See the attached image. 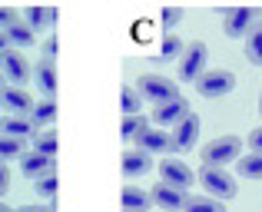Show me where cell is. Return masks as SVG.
Wrapping results in <instances>:
<instances>
[{
  "mask_svg": "<svg viewBox=\"0 0 262 212\" xmlns=\"http://www.w3.org/2000/svg\"><path fill=\"white\" fill-rule=\"evenodd\" d=\"M20 169H24V176H33V179H43V176H53V159L50 156H40V153H27L24 159H20Z\"/></svg>",
  "mask_w": 262,
  "mask_h": 212,
  "instance_id": "ac0fdd59",
  "label": "cell"
},
{
  "mask_svg": "<svg viewBox=\"0 0 262 212\" xmlns=\"http://www.w3.org/2000/svg\"><path fill=\"white\" fill-rule=\"evenodd\" d=\"M183 212H226V206L219 199H212V196H189Z\"/></svg>",
  "mask_w": 262,
  "mask_h": 212,
  "instance_id": "4316f807",
  "label": "cell"
},
{
  "mask_svg": "<svg viewBox=\"0 0 262 212\" xmlns=\"http://www.w3.org/2000/svg\"><path fill=\"white\" fill-rule=\"evenodd\" d=\"M149 196H153V206H160V209H166V212H183L186 209V199H189V193H179V189L166 186V182H160Z\"/></svg>",
  "mask_w": 262,
  "mask_h": 212,
  "instance_id": "5bb4252c",
  "label": "cell"
},
{
  "mask_svg": "<svg viewBox=\"0 0 262 212\" xmlns=\"http://www.w3.org/2000/svg\"><path fill=\"white\" fill-rule=\"evenodd\" d=\"M120 209L123 212H149L153 209V196L146 193V189H140V186H123V193H120Z\"/></svg>",
  "mask_w": 262,
  "mask_h": 212,
  "instance_id": "9a60e30c",
  "label": "cell"
},
{
  "mask_svg": "<svg viewBox=\"0 0 262 212\" xmlns=\"http://www.w3.org/2000/svg\"><path fill=\"white\" fill-rule=\"evenodd\" d=\"M10 193V166L7 162H0V196Z\"/></svg>",
  "mask_w": 262,
  "mask_h": 212,
  "instance_id": "d6a6232c",
  "label": "cell"
},
{
  "mask_svg": "<svg viewBox=\"0 0 262 212\" xmlns=\"http://www.w3.org/2000/svg\"><path fill=\"white\" fill-rule=\"evenodd\" d=\"M246 57L252 66H262V20L252 27V33L246 37Z\"/></svg>",
  "mask_w": 262,
  "mask_h": 212,
  "instance_id": "484cf974",
  "label": "cell"
},
{
  "mask_svg": "<svg viewBox=\"0 0 262 212\" xmlns=\"http://www.w3.org/2000/svg\"><path fill=\"white\" fill-rule=\"evenodd\" d=\"M259 23V13L256 10H249V7H236V10H226L223 13V30H226V37H249L252 33V27Z\"/></svg>",
  "mask_w": 262,
  "mask_h": 212,
  "instance_id": "8992f818",
  "label": "cell"
},
{
  "mask_svg": "<svg viewBox=\"0 0 262 212\" xmlns=\"http://www.w3.org/2000/svg\"><path fill=\"white\" fill-rule=\"evenodd\" d=\"M196 90H199V97H206V100L229 97V93L236 90V73H229V70H206L203 77L196 80Z\"/></svg>",
  "mask_w": 262,
  "mask_h": 212,
  "instance_id": "277c9868",
  "label": "cell"
},
{
  "mask_svg": "<svg viewBox=\"0 0 262 212\" xmlns=\"http://www.w3.org/2000/svg\"><path fill=\"white\" fill-rule=\"evenodd\" d=\"M27 149L24 139H10V136H0V162H10V159H24Z\"/></svg>",
  "mask_w": 262,
  "mask_h": 212,
  "instance_id": "83f0119b",
  "label": "cell"
},
{
  "mask_svg": "<svg viewBox=\"0 0 262 212\" xmlns=\"http://www.w3.org/2000/svg\"><path fill=\"white\" fill-rule=\"evenodd\" d=\"M0 73L10 80V86H20V90H24V83L30 80V66H27V60H24V50H7L4 57H0Z\"/></svg>",
  "mask_w": 262,
  "mask_h": 212,
  "instance_id": "9c48e42d",
  "label": "cell"
},
{
  "mask_svg": "<svg viewBox=\"0 0 262 212\" xmlns=\"http://www.w3.org/2000/svg\"><path fill=\"white\" fill-rule=\"evenodd\" d=\"M43 57H47V60L57 57V37H53V33H50V40H47V46H43Z\"/></svg>",
  "mask_w": 262,
  "mask_h": 212,
  "instance_id": "e575fe53",
  "label": "cell"
},
{
  "mask_svg": "<svg viewBox=\"0 0 262 212\" xmlns=\"http://www.w3.org/2000/svg\"><path fill=\"white\" fill-rule=\"evenodd\" d=\"M160 182L179 189V193H189L192 182H196V173H192L183 159H163L160 162Z\"/></svg>",
  "mask_w": 262,
  "mask_h": 212,
  "instance_id": "52a82bcc",
  "label": "cell"
},
{
  "mask_svg": "<svg viewBox=\"0 0 262 212\" xmlns=\"http://www.w3.org/2000/svg\"><path fill=\"white\" fill-rule=\"evenodd\" d=\"M179 20H183V10H179V7H166V10H163V27H166V33L173 30Z\"/></svg>",
  "mask_w": 262,
  "mask_h": 212,
  "instance_id": "4dcf8cb0",
  "label": "cell"
},
{
  "mask_svg": "<svg viewBox=\"0 0 262 212\" xmlns=\"http://www.w3.org/2000/svg\"><path fill=\"white\" fill-rule=\"evenodd\" d=\"M120 162H123V176H126V179H136V176L153 169V156L143 153V149H126Z\"/></svg>",
  "mask_w": 262,
  "mask_h": 212,
  "instance_id": "e0dca14e",
  "label": "cell"
},
{
  "mask_svg": "<svg viewBox=\"0 0 262 212\" xmlns=\"http://www.w3.org/2000/svg\"><path fill=\"white\" fill-rule=\"evenodd\" d=\"M4 33H7V40H10V46H13V50H27V46L33 43V30L24 23V17H20L13 27H7Z\"/></svg>",
  "mask_w": 262,
  "mask_h": 212,
  "instance_id": "7402d4cb",
  "label": "cell"
},
{
  "mask_svg": "<svg viewBox=\"0 0 262 212\" xmlns=\"http://www.w3.org/2000/svg\"><path fill=\"white\" fill-rule=\"evenodd\" d=\"M183 50H186V43H183V40H179L176 33H166V37H163L160 53H156V57H149V60H156V63H169V60L183 57Z\"/></svg>",
  "mask_w": 262,
  "mask_h": 212,
  "instance_id": "603a6c76",
  "label": "cell"
},
{
  "mask_svg": "<svg viewBox=\"0 0 262 212\" xmlns=\"http://www.w3.org/2000/svg\"><path fill=\"white\" fill-rule=\"evenodd\" d=\"M236 173H239V176H246V179H262V153L239 156V162H236Z\"/></svg>",
  "mask_w": 262,
  "mask_h": 212,
  "instance_id": "d4e9b609",
  "label": "cell"
},
{
  "mask_svg": "<svg viewBox=\"0 0 262 212\" xmlns=\"http://www.w3.org/2000/svg\"><path fill=\"white\" fill-rule=\"evenodd\" d=\"M206 43L203 40H192V43H186L183 57H179V80L183 83H196L199 77L206 73Z\"/></svg>",
  "mask_w": 262,
  "mask_h": 212,
  "instance_id": "5b68a950",
  "label": "cell"
},
{
  "mask_svg": "<svg viewBox=\"0 0 262 212\" xmlns=\"http://www.w3.org/2000/svg\"><path fill=\"white\" fill-rule=\"evenodd\" d=\"M189 113H192L189 103H186V100L179 97V100H173V103L156 106V109H153V123H156L160 129H166V126H173V129H176V126H179V123H183Z\"/></svg>",
  "mask_w": 262,
  "mask_h": 212,
  "instance_id": "30bf717a",
  "label": "cell"
},
{
  "mask_svg": "<svg viewBox=\"0 0 262 212\" xmlns=\"http://www.w3.org/2000/svg\"><path fill=\"white\" fill-rule=\"evenodd\" d=\"M30 120L37 123V126H47V129H50V126H53V120H57V103H53V100H40Z\"/></svg>",
  "mask_w": 262,
  "mask_h": 212,
  "instance_id": "f1b7e54d",
  "label": "cell"
},
{
  "mask_svg": "<svg viewBox=\"0 0 262 212\" xmlns=\"http://www.w3.org/2000/svg\"><path fill=\"white\" fill-rule=\"evenodd\" d=\"M17 212H53V202L50 206H20Z\"/></svg>",
  "mask_w": 262,
  "mask_h": 212,
  "instance_id": "d590c367",
  "label": "cell"
},
{
  "mask_svg": "<svg viewBox=\"0 0 262 212\" xmlns=\"http://www.w3.org/2000/svg\"><path fill=\"white\" fill-rule=\"evenodd\" d=\"M259 113H262V93H259Z\"/></svg>",
  "mask_w": 262,
  "mask_h": 212,
  "instance_id": "f35d334b",
  "label": "cell"
},
{
  "mask_svg": "<svg viewBox=\"0 0 262 212\" xmlns=\"http://www.w3.org/2000/svg\"><path fill=\"white\" fill-rule=\"evenodd\" d=\"M40 129L33 120L27 116H0V136H10V139H33Z\"/></svg>",
  "mask_w": 262,
  "mask_h": 212,
  "instance_id": "4fadbf2b",
  "label": "cell"
},
{
  "mask_svg": "<svg viewBox=\"0 0 262 212\" xmlns=\"http://www.w3.org/2000/svg\"><path fill=\"white\" fill-rule=\"evenodd\" d=\"M57 146H60V139H57V129H40L37 136H33V153H40V156H50V159H57Z\"/></svg>",
  "mask_w": 262,
  "mask_h": 212,
  "instance_id": "44dd1931",
  "label": "cell"
},
{
  "mask_svg": "<svg viewBox=\"0 0 262 212\" xmlns=\"http://www.w3.org/2000/svg\"><path fill=\"white\" fill-rule=\"evenodd\" d=\"M199 182H203V189H206V196H212V199H232L236 196V179H232L226 169H216V166H203L199 169V176H196Z\"/></svg>",
  "mask_w": 262,
  "mask_h": 212,
  "instance_id": "3957f363",
  "label": "cell"
},
{
  "mask_svg": "<svg viewBox=\"0 0 262 212\" xmlns=\"http://www.w3.org/2000/svg\"><path fill=\"white\" fill-rule=\"evenodd\" d=\"M239 153H243V139L239 136H216L203 146V166H216L226 169L229 162H239Z\"/></svg>",
  "mask_w": 262,
  "mask_h": 212,
  "instance_id": "6da1fadb",
  "label": "cell"
},
{
  "mask_svg": "<svg viewBox=\"0 0 262 212\" xmlns=\"http://www.w3.org/2000/svg\"><path fill=\"white\" fill-rule=\"evenodd\" d=\"M0 212H17V209H10L7 202H0Z\"/></svg>",
  "mask_w": 262,
  "mask_h": 212,
  "instance_id": "74e56055",
  "label": "cell"
},
{
  "mask_svg": "<svg viewBox=\"0 0 262 212\" xmlns=\"http://www.w3.org/2000/svg\"><path fill=\"white\" fill-rule=\"evenodd\" d=\"M143 103H146V100L140 97V90H133V86H123V90H120V109H123V116H140L143 113Z\"/></svg>",
  "mask_w": 262,
  "mask_h": 212,
  "instance_id": "cb8c5ba5",
  "label": "cell"
},
{
  "mask_svg": "<svg viewBox=\"0 0 262 212\" xmlns=\"http://www.w3.org/2000/svg\"><path fill=\"white\" fill-rule=\"evenodd\" d=\"M7 50H13V46H10V40H7V33L4 30H0V57H4V53Z\"/></svg>",
  "mask_w": 262,
  "mask_h": 212,
  "instance_id": "8d00e7d4",
  "label": "cell"
},
{
  "mask_svg": "<svg viewBox=\"0 0 262 212\" xmlns=\"http://www.w3.org/2000/svg\"><path fill=\"white\" fill-rule=\"evenodd\" d=\"M20 20L17 10H10V7H0V30H7V27H13Z\"/></svg>",
  "mask_w": 262,
  "mask_h": 212,
  "instance_id": "1f68e13d",
  "label": "cell"
},
{
  "mask_svg": "<svg viewBox=\"0 0 262 212\" xmlns=\"http://www.w3.org/2000/svg\"><path fill=\"white\" fill-rule=\"evenodd\" d=\"M146 129H149V120L143 113L140 116H123V123H120V136L126 143H136L143 133H146Z\"/></svg>",
  "mask_w": 262,
  "mask_h": 212,
  "instance_id": "ffe728a7",
  "label": "cell"
},
{
  "mask_svg": "<svg viewBox=\"0 0 262 212\" xmlns=\"http://www.w3.org/2000/svg\"><path fill=\"white\" fill-rule=\"evenodd\" d=\"M0 106L7 109V116H27V120H30L33 109H37V103L30 100V93L20 90V86H10V83L0 90Z\"/></svg>",
  "mask_w": 262,
  "mask_h": 212,
  "instance_id": "ba28073f",
  "label": "cell"
},
{
  "mask_svg": "<svg viewBox=\"0 0 262 212\" xmlns=\"http://www.w3.org/2000/svg\"><path fill=\"white\" fill-rule=\"evenodd\" d=\"M199 129H203V123H199V116L196 113H189L183 123L173 129V149L176 153H189L192 146H196V139H199Z\"/></svg>",
  "mask_w": 262,
  "mask_h": 212,
  "instance_id": "8fae6325",
  "label": "cell"
},
{
  "mask_svg": "<svg viewBox=\"0 0 262 212\" xmlns=\"http://www.w3.org/2000/svg\"><path fill=\"white\" fill-rule=\"evenodd\" d=\"M136 90H140V97L146 100V103H153V106H163V103L179 100V90H176L173 80L156 77V73H143V77L136 80Z\"/></svg>",
  "mask_w": 262,
  "mask_h": 212,
  "instance_id": "7a4b0ae2",
  "label": "cell"
},
{
  "mask_svg": "<svg viewBox=\"0 0 262 212\" xmlns=\"http://www.w3.org/2000/svg\"><path fill=\"white\" fill-rule=\"evenodd\" d=\"M33 83H37V90L43 93V100H53V93H57V66H53V60H40L37 66H33Z\"/></svg>",
  "mask_w": 262,
  "mask_h": 212,
  "instance_id": "2e32d148",
  "label": "cell"
},
{
  "mask_svg": "<svg viewBox=\"0 0 262 212\" xmlns=\"http://www.w3.org/2000/svg\"><path fill=\"white\" fill-rule=\"evenodd\" d=\"M24 23L30 27L33 33L37 30H50V27L57 23V10H53V7L50 10H47V7H27L24 10Z\"/></svg>",
  "mask_w": 262,
  "mask_h": 212,
  "instance_id": "d6986e66",
  "label": "cell"
},
{
  "mask_svg": "<svg viewBox=\"0 0 262 212\" xmlns=\"http://www.w3.org/2000/svg\"><path fill=\"white\" fill-rule=\"evenodd\" d=\"M33 189H37L40 199H50V202H53V196H57V173H53V176H43V179H37V186H33Z\"/></svg>",
  "mask_w": 262,
  "mask_h": 212,
  "instance_id": "f546056e",
  "label": "cell"
},
{
  "mask_svg": "<svg viewBox=\"0 0 262 212\" xmlns=\"http://www.w3.org/2000/svg\"><path fill=\"white\" fill-rule=\"evenodd\" d=\"M136 149H143V153H149V156L169 153V149H173V133H166V129H160V126H149L146 133L136 139Z\"/></svg>",
  "mask_w": 262,
  "mask_h": 212,
  "instance_id": "7c38bea8",
  "label": "cell"
},
{
  "mask_svg": "<svg viewBox=\"0 0 262 212\" xmlns=\"http://www.w3.org/2000/svg\"><path fill=\"white\" fill-rule=\"evenodd\" d=\"M249 146H252V153H262V126L249 133Z\"/></svg>",
  "mask_w": 262,
  "mask_h": 212,
  "instance_id": "836d02e7",
  "label": "cell"
}]
</instances>
